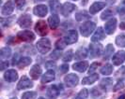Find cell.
Wrapping results in <instances>:
<instances>
[{"mask_svg": "<svg viewBox=\"0 0 125 99\" xmlns=\"http://www.w3.org/2000/svg\"><path fill=\"white\" fill-rule=\"evenodd\" d=\"M36 47L39 52H41L42 54H45L47 53L51 50V42L50 40L46 37L40 39L36 44Z\"/></svg>", "mask_w": 125, "mask_h": 99, "instance_id": "1", "label": "cell"}, {"mask_svg": "<svg viewBox=\"0 0 125 99\" xmlns=\"http://www.w3.org/2000/svg\"><path fill=\"white\" fill-rule=\"evenodd\" d=\"M95 27H96L95 23L91 22V21L84 23V24L80 26V32H81L82 36H84V37H89L90 34L94 31Z\"/></svg>", "mask_w": 125, "mask_h": 99, "instance_id": "2", "label": "cell"}, {"mask_svg": "<svg viewBox=\"0 0 125 99\" xmlns=\"http://www.w3.org/2000/svg\"><path fill=\"white\" fill-rule=\"evenodd\" d=\"M63 90L62 85H53L50 86L46 91V96L48 99H56L59 95V93Z\"/></svg>", "mask_w": 125, "mask_h": 99, "instance_id": "3", "label": "cell"}, {"mask_svg": "<svg viewBox=\"0 0 125 99\" xmlns=\"http://www.w3.org/2000/svg\"><path fill=\"white\" fill-rule=\"evenodd\" d=\"M17 37L22 41H26V42H31L35 39V35L34 33L28 30H24V31H20L17 34Z\"/></svg>", "mask_w": 125, "mask_h": 99, "instance_id": "4", "label": "cell"}, {"mask_svg": "<svg viewBox=\"0 0 125 99\" xmlns=\"http://www.w3.org/2000/svg\"><path fill=\"white\" fill-rule=\"evenodd\" d=\"M89 52H90V58L99 57L103 52V46L101 44L92 43L89 45Z\"/></svg>", "mask_w": 125, "mask_h": 99, "instance_id": "5", "label": "cell"}, {"mask_svg": "<svg viewBox=\"0 0 125 99\" xmlns=\"http://www.w3.org/2000/svg\"><path fill=\"white\" fill-rule=\"evenodd\" d=\"M35 30L38 33V35H40L42 37V36H46L47 33H48V27H47L46 23L44 21H42V20L39 21L36 24V25H35Z\"/></svg>", "mask_w": 125, "mask_h": 99, "instance_id": "6", "label": "cell"}, {"mask_svg": "<svg viewBox=\"0 0 125 99\" xmlns=\"http://www.w3.org/2000/svg\"><path fill=\"white\" fill-rule=\"evenodd\" d=\"M64 82L66 86L68 87H74L78 84L79 79L75 74H68L64 78Z\"/></svg>", "mask_w": 125, "mask_h": 99, "instance_id": "7", "label": "cell"}, {"mask_svg": "<svg viewBox=\"0 0 125 99\" xmlns=\"http://www.w3.org/2000/svg\"><path fill=\"white\" fill-rule=\"evenodd\" d=\"M31 87H33V82L26 76H23L17 84L18 90H25V89H28Z\"/></svg>", "mask_w": 125, "mask_h": 99, "instance_id": "8", "label": "cell"}, {"mask_svg": "<svg viewBox=\"0 0 125 99\" xmlns=\"http://www.w3.org/2000/svg\"><path fill=\"white\" fill-rule=\"evenodd\" d=\"M32 24V20L31 16L29 14H23L18 20V25L23 27V28H26V27H29Z\"/></svg>", "mask_w": 125, "mask_h": 99, "instance_id": "9", "label": "cell"}, {"mask_svg": "<svg viewBox=\"0 0 125 99\" xmlns=\"http://www.w3.org/2000/svg\"><path fill=\"white\" fill-rule=\"evenodd\" d=\"M117 27V19L111 18L108 22H106V24L104 25V30L107 35H111L113 34Z\"/></svg>", "mask_w": 125, "mask_h": 99, "instance_id": "10", "label": "cell"}, {"mask_svg": "<svg viewBox=\"0 0 125 99\" xmlns=\"http://www.w3.org/2000/svg\"><path fill=\"white\" fill-rule=\"evenodd\" d=\"M125 61V51L119 50L112 57V62L115 66H120Z\"/></svg>", "mask_w": 125, "mask_h": 99, "instance_id": "11", "label": "cell"}, {"mask_svg": "<svg viewBox=\"0 0 125 99\" xmlns=\"http://www.w3.org/2000/svg\"><path fill=\"white\" fill-rule=\"evenodd\" d=\"M64 39H65L67 45H71V44L75 43V42L77 41V39H78L77 32L75 31V30H70V31L67 33V35L65 36Z\"/></svg>", "mask_w": 125, "mask_h": 99, "instance_id": "12", "label": "cell"}, {"mask_svg": "<svg viewBox=\"0 0 125 99\" xmlns=\"http://www.w3.org/2000/svg\"><path fill=\"white\" fill-rule=\"evenodd\" d=\"M4 79L8 82H14L18 79V73L14 69H9L4 73Z\"/></svg>", "mask_w": 125, "mask_h": 99, "instance_id": "13", "label": "cell"}, {"mask_svg": "<svg viewBox=\"0 0 125 99\" xmlns=\"http://www.w3.org/2000/svg\"><path fill=\"white\" fill-rule=\"evenodd\" d=\"M74 9H75V5L67 2V3L63 4L62 6H61V9H60V10H61V14H62L63 16H64V17H67V16H69L70 14L73 12Z\"/></svg>", "mask_w": 125, "mask_h": 99, "instance_id": "14", "label": "cell"}, {"mask_svg": "<svg viewBox=\"0 0 125 99\" xmlns=\"http://www.w3.org/2000/svg\"><path fill=\"white\" fill-rule=\"evenodd\" d=\"M33 12L36 16L44 17L48 13V8L45 5H38L33 8Z\"/></svg>", "mask_w": 125, "mask_h": 99, "instance_id": "15", "label": "cell"}, {"mask_svg": "<svg viewBox=\"0 0 125 99\" xmlns=\"http://www.w3.org/2000/svg\"><path fill=\"white\" fill-rule=\"evenodd\" d=\"M14 9V5L11 1H8L5 3V5H3L2 9H1V13L4 16H9L13 12Z\"/></svg>", "mask_w": 125, "mask_h": 99, "instance_id": "16", "label": "cell"}, {"mask_svg": "<svg viewBox=\"0 0 125 99\" xmlns=\"http://www.w3.org/2000/svg\"><path fill=\"white\" fill-rule=\"evenodd\" d=\"M42 67L39 65H34L29 71V75H30L32 80H38L40 78V76L42 75Z\"/></svg>", "mask_w": 125, "mask_h": 99, "instance_id": "17", "label": "cell"}, {"mask_svg": "<svg viewBox=\"0 0 125 99\" xmlns=\"http://www.w3.org/2000/svg\"><path fill=\"white\" fill-rule=\"evenodd\" d=\"M55 77H56V74H55V71L52 70V69H49L47 72H45V74L42 77V83H48V82H51L55 80Z\"/></svg>", "mask_w": 125, "mask_h": 99, "instance_id": "18", "label": "cell"}, {"mask_svg": "<svg viewBox=\"0 0 125 99\" xmlns=\"http://www.w3.org/2000/svg\"><path fill=\"white\" fill-rule=\"evenodd\" d=\"M104 7H105V3L104 2H94L89 8V12L90 14H96L98 11L102 10Z\"/></svg>", "mask_w": 125, "mask_h": 99, "instance_id": "19", "label": "cell"}, {"mask_svg": "<svg viewBox=\"0 0 125 99\" xmlns=\"http://www.w3.org/2000/svg\"><path fill=\"white\" fill-rule=\"evenodd\" d=\"M104 37H105V35H104V29L102 27H99L97 29V31L95 32V34L91 37V41L92 42H99L102 39H104Z\"/></svg>", "mask_w": 125, "mask_h": 99, "instance_id": "20", "label": "cell"}, {"mask_svg": "<svg viewBox=\"0 0 125 99\" xmlns=\"http://www.w3.org/2000/svg\"><path fill=\"white\" fill-rule=\"evenodd\" d=\"M88 66V63L87 61H81V62L75 63L74 65L73 66V68L75 71L78 72H85L87 70V68Z\"/></svg>", "mask_w": 125, "mask_h": 99, "instance_id": "21", "label": "cell"}, {"mask_svg": "<svg viewBox=\"0 0 125 99\" xmlns=\"http://www.w3.org/2000/svg\"><path fill=\"white\" fill-rule=\"evenodd\" d=\"M48 24H49V26H50L52 29H56L58 27L59 25V18L56 14H53L51 15L49 19H48Z\"/></svg>", "mask_w": 125, "mask_h": 99, "instance_id": "22", "label": "cell"}, {"mask_svg": "<svg viewBox=\"0 0 125 99\" xmlns=\"http://www.w3.org/2000/svg\"><path fill=\"white\" fill-rule=\"evenodd\" d=\"M98 79H99V75L92 74L90 75V76H88V77L84 78L83 81H82V84H84V85H90V84L94 83Z\"/></svg>", "mask_w": 125, "mask_h": 99, "instance_id": "23", "label": "cell"}, {"mask_svg": "<svg viewBox=\"0 0 125 99\" xmlns=\"http://www.w3.org/2000/svg\"><path fill=\"white\" fill-rule=\"evenodd\" d=\"M31 61L32 60L30 57H22V58L19 60L17 66H18L19 68H25V66H27L28 65L31 64Z\"/></svg>", "mask_w": 125, "mask_h": 99, "instance_id": "24", "label": "cell"}, {"mask_svg": "<svg viewBox=\"0 0 125 99\" xmlns=\"http://www.w3.org/2000/svg\"><path fill=\"white\" fill-rule=\"evenodd\" d=\"M86 57H88V50L86 49H80L78 50L74 54V58L76 60H83Z\"/></svg>", "mask_w": 125, "mask_h": 99, "instance_id": "25", "label": "cell"}, {"mask_svg": "<svg viewBox=\"0 0 125 99\" xmlns=\"http://www.w3.org/2000/svg\"><path fill=\"white\" fill-rule=\"evenodd\" d=\"M89 18H90V15L88 12H86L85 10L77 12L75 14V20L78 21V22H81V21H84V20H88Z\"/></svg>", "mask_w": 125, "mask_h": 99, "instance_id": "26", "label": "cell"}, {"mask_svg": "<svg viewBox=\"0 0 125 99\" xmlns=\"http://www.w3.org/2000/svg\"><path fill=\"white\" fill-rule=\"evenodd\" d=\"M112 72H113V66L112 65H110V64H106V65H104L103 67L101 68V73L103 75L108 76V75L111 74Z\"/></svg>", "mask_w": 125, "mask_h": 99, "instance_id": "27", "label": "cell"}, {"mask_svg": "<svg viewBox=\"0 0 125 99\" xmlns=\"http://www.w3.org/2000/svg\"><path fill=\"white\" fill-rule=\"evenodd\" d=\"M50 8L52 12H57L60 8V3L58 0H53V1H50Z\"/></svg>", "mask_w": 125, "mask_h": 99, "instance_id": "28", "label": "cell"}, {"mask_svg": "<svg viewBox=\"0 0 125 99\" xmlns=\"http://www.w3.org/2000/svg\"><path fill=\"white\" fill-rule=\"evenodd\" d=\"M11 55V50L8 47H5V48H2L1 49V52H0V56L2 59H7L9 58L10 56Z\"/></svg>", "mask_w": 125, "mask_h": 99, "instance_id": "29", "label": "cell"}, {"mask_svg": "<svg viewBox=\"0 0 125 99\" xmlns=\"http://www.w3.org/2000/svg\"><path fill=\"white\" fill-rule=\"evenodd\" d=\"M116 44L121 47V48H124L125 47V34H120L119 36L116 37Z\"/></svg>", "mask_w": 125, "mask_h": 99, "instance_id": "30", "label": "cell"}, {"mask_svg": "<svg viewBox=\"0 0 125 99\" xmlns=\"http://www.w3.org/2000/svg\"><path fill=\"white\" fill-rule=\"evenodd\" d=\"M114 51V46L112 44H108L104 50V59H108L109 57H111Z\"/></svg>", "mask_w": 125, "mask_h": 99, "instance_id": "31", "label": "cell"}, {"mask_svg": "<svg viewBox=\"0 0 125 99\" xmlns=\"http://www.w3.org/2000/svg\"><path fill=\"white\" fill-rule=\"evenodd\" d=\"M113 14H114L113 9L107 8L106 10H105L104 12H103V14L101 15V19H102V20H106V19H108V18H111L113 16Z\"/></svg>", "mask_w": 125, "mask_h": 99, "instance_id": "32", "label": "cell"}, {"mask_svg": "<svg viewBox=\"0 0 125 99\" xmlns=\"http://www.w3.org/2000/svg\"><path fill=\"white\" fill-rule=\"evenodd\" d=\"M66 46H67V43H66V41H65L64 38H63V39L62 38H61V39H58L56 42V49L58 50H63Z\"/></svg>", "mask_w": 125, "mask_h": 99, "instance_id": "33", "label": "cell"}, {"mask_svg": "<svg viewBox=\"0 0 125 99\" xmlns=\"http://www.w3.org/2000/svg\"><path fill=\"white\" fill-rule=\"evenodd\" d=\"M73 57H74V55H73V51L72 50H68V51L64 54L62 60L64 61V62H70V61L73 60Z\"/></svg>", "mask_w": 125, "mask_h": 99, "instance_id": "34", "label": "cell"}, {"mask_svg": "<svg viewBox=\"0 0 125 99\" xmlns=\"http://www.w3.org/2000/svg\"><path fill=\"white\" fill-rule=\"evenodd\" d=\"M36 97L37 93L35 92H26L22 95V99H36Z\"/></svg>", "mask_w": 125, "mask_h": 99, "instance_id": "35", "label": "cell"}, {"mask_svg": "<svg viewBox=\"0 0 125 99\" xmlns=\"http://www.w3.org/2000/svg\"><path fill=\"white\" fill-rule=\"evenodd\" d=\"M112 84V79H104L102 82H101V87H103V88H105L106 86L108 85H111Z\"/></svg>", "mask_w": 125, "mask_h": 99, "instance_id": "36", "label": "cell"}, {"mask_svg": "<svg viewBox=\"0 0 125 99\" xmlns=\"http://www.w3.org/2000/svg\"><path fill=\"white\" fill-rule=\"evenodd\" d=\"M123 87H124V83H123V81L120 80V81H118V83L114 86V89H113V90L116 92V91H118V90H119V89H122Z\"/></svg>", "mask_w": 125, "mask_h": 99, "instance_id": "37", "label": "cell"}, {"mask_svg": "<svg viewBox=\"0 0 125 99\" xmlns=\"http://www.w3.org/2000/svg\"><path fill=\"white\" fill-rule=\"evenodd\" d=\"M99 63H97V62H95V63H93L92 65H90V68H89V70H88V72H89V74L90 73H92V72H94L95 70H96V68L99 66Z\"/></svg>", "mask_w": 125, "mask_h": 99, "instance_id": "38", "label": "cell"}, {"mask_svg": "<svg viewBox=\"0 0 125 99\" xmlns=\"http://www.w3.org/2000/svg\"><path fill=\"white\" fill-rule=\"evenodd\" d=\"M78 95H80L83 98H87L88 96V91L87 89H83L82 91H80V93H78Z\"/></svg>", "mask_w": 125, "mask_h": 99, "instance_id": "39", "label": "cell"}, {"mask_svg": "<svg viewBox=\"0 0 125 99\" xmlns=\"http://www.w3.org/2000/svg\"><path fill=\"white\" fill-rule=\"evenodd\" d=\"M25 4V0H15V5L18 8H21Z\"/></svg>", "mask_w": 125, "mask_h": 99, "instance_id": "40", "label": "cell"}, {"mask_svg": "<svg viewBox=\"0 0 125 99\" xmlns=\"http://www.w3.org/2000/svg\"><path fill=\"white\" fill-rule=\"evenodd\" d=\"M59 69H60V71H61L62 73H66V72H68V70H69V66H68V65H62Z\"/></svg>", "mask_w": 125, "mask_h": 99, "instance_id": "41", "label": "cell"}, {"mask_svg": "<svg viewBox=\"0 0 125 99\" xmlns=\"http://www.w3.org/2000/svg\"><path fill=\"white\" fill-rule=\"evenodd\" d=\"M60 55H61V52L60 51H54L52 54H51V57L52 58H55V59H57L58 57H60Z\"/></svg>", "mask_w": 125, "mask_h": 99, "instance_id": "42", "label": "cell"}, {"mask_svg": "<svg viewBox=\"0 0 125 99\" xmlns=\"http://www.w3.org/2000/svg\"><path fill=\"white\" fill-rule=\"evenodd\" d=\"M45 66H46V68H54L56 66V64L54 62H47Z\"/></svg>", "mask_w": 125, "mask_h": 99, "instance_id": "43", "label": "cell"}, {"mask_svg": "<svg viewBox=\"0 0 125 99\" xmlns=\"http://www.w3.org/2000/svg\"><path fill=\"white\" fill-rule=\"evenodd\" d=\"M18 54H15V55L13 56V59H12V65L13 66H15V65H17L18 64Z\"/></svg>", "mask_w": 125, "mask_h": 99, "instance_id": "44", "label": "cell"}, {"mask_svg": "<svg viewBox=\"0 0 125 99\" xmlns=\"http://www.w3.org/2000/svg\"><path fill=\"white\" fill-rule=\"evenodd\" d=\"M9 66V63L8 62H3L2 63V66H1V70H4V68Z\"/></svg>", "mask_w": 125, "mask_h": 99, "instance_id": "45", "label": "cell"}, {"mask_svg": "<svg viewBox=\"0 0 125 99\" xmlns=\"http://www.w3.org/2000/svg\"><path fill=\"white\" fill-rule=\"evenodd\" d=\"M119 28H120V29H122V30H125V22L120 23V25H119Z\"/></svg>", "mask_w": 125, "mask_h": 99, "instance_id": "46", "label": "cell"}, {"mask_svg": "<svg viewBox=\"0 0 125 99\" xmlns=\"http://www.w3.org/2000/svg\"><path fill=\"white\" fill-rule=\"evenodd\" d=\"M118 99H125V94H121V96H119Z\"/></svg>", "mask_w": 125, "mask_h": 99, "instance_id": "47", "label": "cell"}, {"mask_svg": "<svg viewBox=\"0 0 125 99\" xmlns=\"http://www.w3.org/2000/svg\"><path fill=\"white\" fill-rule=\"evenodd\" d=\"M74 99H85V98H83V97H81L80 95H77V97H75Z\"/></svg>", "mask_w": 125, "mask_h": 99, "instance_id": "48", "label": "cell"}, {"mask_svg": "<svg viewBox=\"0 0 125 99\" xmlns=\"http://www.w3.org/2000/svg\"><path fill=\"white\" fill-rule=\"evenodd\" d=\"M39 99H44V98H42V97H40Z\"/></svg>", "mask_w": 125, "mask_h": 99, "instance_id": "49", "label": "cell"}, {"mask_svg": "<svg viewBox=\"0 0 125 99\" xmlns=\"http://www.w3.org/2000/svg\"><path fill=\"white\" fill-rule=\"evenodd\" d=\"M10 99H17V98H15V97H13V98H10Z\"/></svg>", "mask_w": 125, "mask_h": 99, "instance_id": "50", "label": "cell"}, {"mask_svg": "<svg viewBox=\"0 0 125 99\" xmlns=\"http://www.w3.org/2000/svg\"><path fill=\"white\" fill-rule=\"evenodd\" d=\"M73 1H77V0H73Z\"/></svg>", "mask_w": 125, "mask_h": 99, "instance_id": "51", "label": "cell"}, {"mask_svg": "<svg viewBox=\"0 0 125 99\" xmlns=\"http://www.w3.org/2000/svg\"><path fill=\"white\" fill-rule=\"evenodd\" d=\"M40 1H43V0H40Z\"/></svg>", "mask_w": 125, "mask_h": 99, "instance_id": "52", "label": "cell"}, {"mask_svg": "<svg viewBox=\"0 0 125 99\" xmlns=\"http://www.w3.org/2000/svg\"><path fill=\"white\" fill-rule=\"evenodd\" d=\"M124 4H125V0H124Z\"/></svg>", "mask_w": 125, "mask_h": 99, "instance_id": "53", "label": "cell"}]
</instances>
